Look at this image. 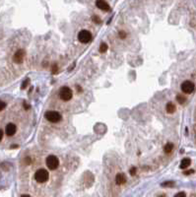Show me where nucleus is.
<instances>
[{
  "instance_id": "obj_1",
  "label": "nucleus",
  "mask_w": 196,
  "mask_h": 197,
  "mask_svg": "<svg viewBox=\"0 0 196 197\" xmlns=\"http://www.w3.org/2000/svg\"><path fill=\"white\" fill-rule=\"evenodd\" d=\"M48 177H50V175H48V172L45 168H40V170H38L35 173V180L38 181V182L43 183L45 182L46 180H48Z\"/></svg>"
},
{
  "instance_id": "obj_2",
  "label": "nucleus",
  "mask_w": 196,
  "mask_h": 197,
  "mask_svg": "<svg viewBox=\"0 0 196 197\" xmlns=\"http://www.w3.org/2000/svg\"><path fill=\"white\" fill-rule=\"evenodd\" d=\"M45 117L50 122H52V123H57L61 120V115L58 111H54V110L46 111Z\"/></svg>"
},
{
  "instance_id": "obj_3",
  "label": "nucleus",
  "mask_w": 196,
  "mask_h": 197,
  "mask_svg": "<svg viewBox=\"0 0 196 197\" xmlns=\"http://www.w3.org/2000/svg\"><path fill=\"white\" fill-rule=\"evenodd\" d=\"M45 164H46V167L50 168V170H56V168H58V166H59V160H58V158L56 157V156L50 155V156H48L47 158H46Z\"/></svg>"
},
{
  "instance_id": "obj_4",
  "label": "nucleus",
  "mask_w": 196,
  "mask_h": 197,
  "mask_svg": "<svg viewBox=\"0 0 196 197\" xmlns=\"http://www.w3.org/2000/svg\"><path fill=\"white\" fill-rule=\"evenodd\" d=\"M59 97L62 101H70L72 97H73V93H72V90L69 87L64 86L59 90Z\"/></svg>"
},
{
  "instance_id": "obj_5",
  "label": "nucleus",
  "mask_w": 196,
  "mask_h": 197,
  "mask_svg": "<svg viewBox=\"0 0 196 197\" xmlns=\"http://www.w3.org/2000/svg\"><path fill=\"white\" fill-rule=\"evenodd\" d=\"M93 36L92 34L87 30H82L80 31V33L78 34V40L80 43H88L92 41Z\"/></svg>"
},
{
  "instance_id": "obj_6",
  "label": "nucleus",
  "mask_w": 196,
  "mask_h": 197,
  "mask_svg": "<svg viewBox=\"0 0 196 197\" xmlns=\"http://www.w3.org/2000/svg\"><path fill=\"white\" fill-rule=\"evenodd\" d=\"M181 91L185 94H191L194 91V84L191 81H184L181 84Z\"/></svg>"
},
{
  "instance_id": "obj_7",
  "label": "nucleus",
  "mask_w": 196,
  "mask_h": 197,
  "mask_svg": "<svg viewBox=\"0 0 196 197\" xmlns=\"http://www.w3.org/2000/svg\"><path fill=\"white\" fill-rule=\"evenodd\" d=\"M25 55H26V52L24 49H19V50H17L16 52H15L14 56H13V61L18 64L22 63L25 58Z\"/></svg>"
},
{
  "instance_id": "obj_8",
  "label": "nucleus",
  "mask_w": 196,
  "mask_h": 197,
  "mask_svg": "<svg viewBox=\"0 0 196 197\" xmlns=\"http://www.w3.org/2000/svg\"><path fill=\"white\" fill-rule=\"evenodd\" d=\"M96 5H97L98 8H99L100 10H102V11L107 12V11H110V6L107 4V2L103 1V0H99V1H97Z\"/></svg>"
},
{
  "instance_id": "obj_9",
  "label": "nucleus",
  "mask_w": 196,
  "mask_h": 197,
  "mask_svg": "<svg viewBox=\"0 0 196 197\" xmlns=\"http://www.w3.org/2000/svg\"><path fill=\"white\" fill-rule=\"evenodd\" d=\"M16 130H17V127L14 123H8L6 125V128H5V132H6V134L8 136L14 135V134L16 133Z\"/></svg>"
},
{
  "instance_id": "obj_10",
  "label": "nucleus",
  "mask_w": 196,
  "mask_h": 197,
  "mask_svg": "<svg viewBox=\"0 0 196 197\" xmlns=\"http://www.w3.org/2000/svg\"><path fill=\"white\" fill-rule=\"evenodd\" d=\"M115 182H116V184H118V185L124 184L126 182V177L124 173H117L116 177H115Z\"/></svg>"
},
{
  "instance_id": "obj_11",
  "label": "nucleus",
  "mask_w": 196,
  "mask_h": 197,
  "mask_svg": "<svg viewBox=\"0 0 196 197\" xmlns=\"http://www.w3.org/2000/svg\"><path fill=\"white\" fill-rule=\"evenodd\" d=\"M190 165H191V160L188 159V158H184V159L180 162L179 167H180V168H186L189 167Z\"/></svg>"
},
{
  "instance_id": "obj_12",
  "label": "nucleus",
  "mask_w": 196,
  "mask_h": 197,
  "mask_svg": "<svg viewBox=\"0 0 196 197\" xmlns=\"http://www.w3.org/2000/svg\"><path fill=\"white\" fill-rule=\"evenodd\" d=\"M175 105H174V103H172V102H169V103H167V105H166V110H167V113H174V111H175Z\"/></svg>"
},
{
  "instance_id": "obj_13",
  "label": "nucleus",
  "mask_w": 196,
  "mask_h": 197,
  "mask_svg": "<svg viewBox=\"0 0 196 197\" xmlns=\"http://www.w3.org/2000/svg\"><path fill=\"white\" fill-rule=\"evenodd\" d=\"M172 149H174V144L172 143H167L165 145L164 147V151L167 153V154H169V153H171L172 151Z\"/></svg>"
},
{
  "instance_id": "obj_14",
  "label": "nucleus",
  "mask_w": 196,
  "mask_h": 197,
  "mask_svg": "<svg viewBox=\"0 0 196 197\" xmlns=\"http://www.w3.org/2000/svg\"><path fill=\"white\" fill-rule=\"evenodd\" d=\"M176 101L179 103H184L185 102H186V98H185L183 95L180 94V95H177L176 96Z\"/></svg>"
},
{
  "instance_id": "obj_15",
  "label": "nucleus",
  "mask_w": 196,
  "mask_h": 197,
  "mask_svg": "<svg viewBox=\"0 0 196 197\" xmlns=\"http://www.w3.org/2000/svg\"><path fill=\"white\" fill-rule=\"evenodd\" d=\"M107 50V45L105 43H102L100 45V52L104 53Z\"/></svg>"
},
{
  "instance_id": "obj_16",
  "label": "nucleus",
  "mask_w": 196,
  "mask_h": 197,
  "mask_svg": "<svg viewBox=\"0 0 196 197\" xmlns=\"http://www.w3.org/2000/svg\"><path fill=\"white\" fill-rule=\"evenodd\" d=\"M162 186H164V187H172V186H174V181H166V182L162 183Z\"/></svg>"
},
{
  "instance_id": "obj_17",
  "label": "nucleus",
  "mask_w": 196,
  "mask_h": 197,
  "mask_svg": "<svg viewBox=\"0 0 196 197\" xmlns=\"http://www.w3.org/2000/svg\"><path fill=\"white\" fill-rule=\"evenodd\" d=\"M29 83H30V79L29 78H27L25 80L24 82L22 83V86H21V89L22 90H24V89H26V88L28 87V85H29Z\"/></svg>"
},
{
  "instance_id": "obj_18",
  "label": "nucleus",
  "mask_w": 196,
  "mask_h": 197,
  "mask_svg": "<svg viewBox=\"0 0 196 197\" xmlns=\"http://www.w3.org/2000/svg\"><path fill=\"white\" fill-rule=\"evenodd\" d=\"M92 20H93V22L97 23V24H100V23H102V20H100L98 16H93L92 17Z\"/></svg>"
},
{
  "instance_id": "obj_19",
  "label": "nucleus",
  "mask_w": 196,
  "mask_h": 197,
  "mask_svg": "<svg viewBox=\"0 0 196 197\" xmlns=\"http://www.w3.org/2000/svg\"><path fill=\"white\" fill-rule=\"evenodd\" d=\"M136 172H137V168H136L135 167L131 168H130V170H129V173H130V175H136Z\"/></svg>"
},
{
  "instance_id": "obj_20",
  "label": "nucleus",
  "mask_w": 196,
  "mask_h": 197,
  "mask_svg": "<svg viewBox=\"0 0 196 197\" xmlns=\"http://www.w3.org/2000/svg\"><path fill=\"white\" fill-rule=\"evenodd\" d=\"M6 108V103H4L3 101H0V110H4Z\"/></svg>"
},
{
  "instance_id": "obj_21",
  "label": "nucleus",
  "mask_w": 196,
  "mask_h": 197,
  "mask_svg": "<svg viewBox=\"0 0 196 197\" xmlns=\"http://www.w3.org/2000/svg\"><path fill=\"white\" fill-rule=\"evenodd\" d=\"M174 197H186V195H185L184 192H179V193L175 194Z\"/></svg>"
},
{
  "instance_id": "obj_22",
  "label": "nucleus",
  "mask_w": 196,
  "mask_h": 197,
  "mask_svg": "<svg viewBox=\"0 0 196 197\" xmlns=\"http://www.w3.org/2000/svg\"><path fill=\"white\" fill-rule=\"evenodd\" d=\"M57 69H58L57 65H56V64H53V66H52V74H55L56 72H57Z\"/></svg>"
},
{
  "instance_id": "obj_23",
  "label": "nucleus",
  "mask_w": 196,
  "mask_h": 197,
  "mask_svg": "<svg viewBox=\"0 0 196 197\" xmlns=\"http://www.w3.org/2000/svg\"><path fill=\"white\" fill-rule=\"evenodd\" d=\"M119 37L121 38H125V37H126L125 32H123V31H120V32H119Z\"/></svg>"
},
{
  "instance_id": "obj_24",
  "label": "nucleus",
  "mask_w": 196,
  "mask_h": 197,
  "mask_svg": "<svg viewBox=\"0 0 196 197\" xmlns=\"http://www.w3.org/2000/svg\"><path fill=\"white\" fill-rule=\"evenodd\" d=\"M194 173V170H186V172H184V175H191V173Z\"/></svg>"
},
{
  "instance_id": "obj_25",
  "label": "nucleus",
  "mask_w": 196,
  "mask_h": 197,
  "mask_svg": "<svg viewBox=\"0 0 196 197\" xmlns=\"http://www.w3.org/2000/svg\"><path fill=\"white\" fill-rule=\"evenodd\" d=\"M24 108H26V110H29V108H30V105L25 102V103H24Z\"/></svg>"
},
{
  "instance_id": "obj_26",
  "label": "nucleus",
  "mask_w": 196,
  "mask_h": 197,
  "mask_svg": "<svg viewBox=\"0 0 196 197\" xmlns=\"http://www.w3.org/2000/svg\"><path fill=\"white\" fill-rule=\"evenodd\" d=\"M2 138H3V131L0 129V141L2 140Z\"/></svg>"
},
{
  "instance_id": "obj_27",
  "label": "nucleus",
  "mask_w": 196,
  "mask_h": 197,
  "mask_svg": "<svg viewBox=\"0 0 196 197\" xmlns=\"http://www.w3.org/2000/svg\"><path fill=\"white\" fill-rule=\"evenodd\" d=\"M77 90H78V92H81L82 91V89H81V87L79 88V86H77Z\"/></svg>"
},
{
  "instance_id": "obj_28",
  "label": "nucleus",
  "mask_w": 196,
  "mask_h": 197,
  "mask_svg": "<svg viewBox=\"0 0 196 197\" xmlns=\"http://www.w3.org/2000/svg\"><path fill=\"white\" fill-rule=\"evenodd\" d=\"M21 197H31L30 195H28V194H24V195H22Z\"/></svg>"
},
{
  "instance_id": "obj_29",
  "label": "nucleus",
  "mask_w": 196,
  "mask_h": 197,
  "mask_svg": "<svg viewBox=\"0 0 196 197\" xmlns=\"http://www.w3.org/2000/svg\"><path fill=\"white\" fill-rule=\"evenodd\" d=\"M159 197H167V195H165V194H162V195H160Z\"/></svg>"
}]
</instances>
